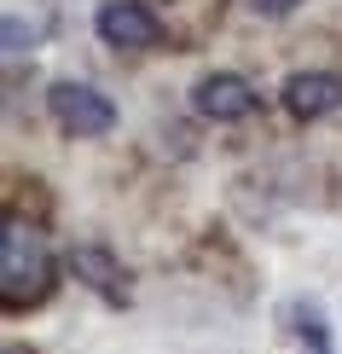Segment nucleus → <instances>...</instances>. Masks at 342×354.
<instances>
[{
	"mask_svg": "<svg viewBox=\"0 0 342 354\" xmlns=\"http://www.w3.org/2000/svg\"><path fill=\"white\" fill-rule=\"evenodd\" d=\"M93 35L105 47H116V53H157L169 41V24L157 18L151 0H99Z\"/></svg>",
	"mask_w": 342,
	"mask_h": 354,
	"instance_id": "obj_3",
	"label": "nucleus"
},
{
	"mask_svg": "<svg viewBox=\"0 0 342 354\" xmlns=\"http://www.w3.org/2000/svg\"><path fill=\"white\" fill-rule=\"evenodd\" d=\"M47 116H53L58 134H70V140H105L111 128L122 122L116 99L99 93L93 82H76V76H64V82L47 87Z\"/></svg>",
	"mask_w": 342,
	"mask_h": 354,
	"instance_id": "obj_2",
	"label": "nucleus"
},
{
	"mask_svg": "<svg viewBox=\"0 0 342 354\" xmlns=\"http://www.w3.org/2000/svg\"><path fill=\"white\" fill-rule=\"evenodd\" d=\"M278 105H285L296 122H319V116L342 111V76H331V70H296V76H285V87H278Z\"/></svg>",
	"mask_w": 342,
	"mask_h": 354,
	"instance_id": "obj_6",
	"label": "nucleus"
},
{
	"mask_svg": "<svg viewBox=\"0 0 342 354\" xmlns=\"http://www.w3.org/2000/svg\"><path fill=\"white\" fill-rule=\"evenodd\" d=\"M64 273L76 279L82 290H93L105 308H128V273L116 261V250L105 244H70L64 250Z\"/></svg>",
	"mask_w": 342,
	"mask_h": 354,
	"instance_id": "obj_5",
	"label": "nucleus"
},
{
	"mask_svg": "<svg viewBox=\"0 0 342 354\" xmlns=\"http://www.w3.org/2000/svg\"><path fill=\"white\" fill-rule=\"evenodd\" d=\"M191 111L203 116V122H249V116L261 111V93L249 76H238V70H209V76L191 82Z\"/></svg>",
	"mask_w": 342,
	"mask_h": 354,
	"instance_id": "obj_4",
	"label": "nucleus"
},
{
	"mask_svg": "<svg viewBox=\"0 0 342 354\" xmlns=\"http://www.w3.org/2000/svg\"><path fill=\"white\" fill-rule=\"evenodd\" d=\"M58 268H53V250L41 239V227H29L23 215L6 221L0 232V308L6 314H29L53 297Z\"/></svg>",
	"mask_w": 342,
	"mask_h": 354,
	"instance_id": "obj_1",
	"label": "nucleus"
},
{
	"mask_svg": "<svg viewBox=\"0 0 342 354\" xmlns=\"http://www.w3.org/2000/svg\"><path fill=\"white\" fill-rule=\"evenodd\" d=\"M296 6H302V0H249V12H256V18H290Z\"/></svg>",
	"mask_w": 342,
	"mask_h": 354,
	"instance_id": "obj_9",
	"label": "nucleus"
},
{
	"mask_svg": "<svg viewBox=\"0 0 342 354\" xmlns=\"http://www.w3.org/2000/svg\"><path fill=\"white\" fill-rule=\"evenodd\" d=\"M278 319H285V331L302 343V354H336L331 326H325V308L314 297H290L285 308H278Z\"/></svg>",
	"mask_w": 342,
	"mask_h": 354,
	"instance_id": "obj_7",
	"label": "nucleus"
},
{
	"mask_svg": "<svg viewBox=\"0 0 342 354\" xmlns=\"http://www.w3.org/2000/svg\"><path fill=\"white\" fill-rule=\"evenodd\" d=\"M41 41H47V24H41V18H23V12H6V24H0V47H6V58L41 53Z\"/></svg>",
	"mask_w": 342,
	"mask_h": 354,
	"instance_id": "obj_8",
	"label": "nucleus"
},
{
	"mask_svg": "<svg viewBox=\"0 0 342 354\" xmlns=\"http://www.w3.org/2000/svg\"><path fill=\"white\" fill-rule=\"evenodd\" d=\"M6 354H41V348H23V343H6Z\"/></svg>",
	"mask_w": 342,
	"mask_h": 354,
	"instance_id": "obj_10",
	"label": "nucleus"
}]
</instances>
